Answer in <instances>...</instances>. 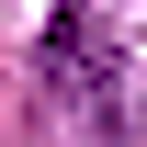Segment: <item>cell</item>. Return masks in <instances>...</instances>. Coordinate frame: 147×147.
Masks as SVG:
<instances>
[{
  "label": "cell",
  "instance_id": "obj_1",
  "mask_svg": "<svg viewBox=\"0 0 147 147\" xmlns=\"http://www.w3.org/2000/svg\"><path fill=\"white\" fill-rule=\"evenodd\" d=\"M45 79H57V91H79L91 113L125 102V57H113V34H102L91 11H57V23H45Z\"/></svg>",
  "mask_w": 147,
  "mask_h": 147
}]
</instances>
